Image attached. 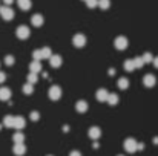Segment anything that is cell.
<instances>
[{"label": "cell", "instance_id": "1", "mask_svg": "<svg viewBox=\"0 0 158 156\" xmlns=\"http://www.w3.org/2000/svg\"><path fill=\"white\" fill-rule=\"evenodd\" d=\"M0 15H2L3 20H8V22H9V20L14 18V11H12L9 6L5 5V6H0Z\"/></svg>", "mask_w": 158, "mask_h": 156}, {"label": "cell", "instance_id": "2", "mask_svg": "<svg viewBox=\"0 0 158 156\" xmlns=\"http://www.w3.org/2000/svg\"><path fill=\"white\" fill-rule=\"evenodd\" d=\"M137 146H138V142H137L135 139H132V138H127V139L124 141V149H126L129 153L137 152Z\"/></svg>", "mask_w": 158, "mask_h": 156}, {"label": "cell", "instance_id": "3", "mask_svg": "<svg viewBox=\"0 0 158 156\" xmlns=\"http://www.w3.org/2000/svg\"><path fill=\"white\" fill-rule=\"evenodd\" d=\"M15 34H17V37H19V38L25 40V38H28V37H29V28H28V26H19V28H17V31H15Z\"/></svg>", "mask_w": 158, "mask_h": 156}, {"label": "cell", "instance_id": "4", "mask_svg": "<svg viewBox=\"0 0 158 156\" xmlns=\"http://www.w3.org/2000/svg\"><path fill=\"white\" fill-rule=\"evenodd\" d=\"M72 42H74V45H75L77 48H83V46L86 45V37H85L83 34H77Z\"/></svg>", "mask_w": 158, "mask_h": 156}, {"label": "cell", "instance_id": "5", "mask_svg": "<svg viewBox=\"0 0 158 156\" xmlns=\"http://www.w3.org/2000/svg\"><path fill=\"white\" fill-rule=\"evenodd\" d=\"M115 48L120 49V51L126 49V48H127V40H126V37H117V38H115Z\"/></svg>", "mask_w": 158, "mask_h": 156}, {"label": "cell", "instance_id": "6", "mask_svg": "<svg viewBox=\"0 0 158 156\" xmlns=\"http://www.w3.org/2000/svg\"><path fill=\"white\" fill-rule=\"evenodd\" d=\"M49 97H51V100H58L61 97V89L58 86H52L49 89Z\"/></svg>", "mask_w": 158, "mask_h": 156}, {"label": "cell", "instance_id": "7", "mask_svg": "<svg viewBox=\"0 0 158 156\" xmlns=\"http://www.w3.org/2000/svg\"><path fill=\"white\" fill-rule=\"evenodd\" d=\"M25 124H26V121H25V118L23 116H14V129H23L25 127Z\"/></svg>", "mask_w": 158, "mask_h": 156}, {"label": "cell", "instance_id": "8", "mask_svg": "<svg viewBox=\"0 0 158 156\" xmlns=\"http://www.w3.org/2000/svg\"><path fill=\"white\" fill-rule=\"evenodd\" d=\"M25 152H26V147H25L23 142H20V144H14V153H15L17 156H23L25 155Z\"/></svg>", "mask_w": 158, "mask_h": 156}, {"label": "cell", "instance_id": "9", "mask_svg": "<svg viewBox=\"0 0 158 156\" xmlns=\"http://www.w3.org/2000/svg\"><path fill=\"white\" fill-rule=\"evenodd\" d=\"M143 83H144V86H148V87H152L155 83H157V80H155V77L154 75H144V78H143Z\"/></svg>", "mask_w": 158, "mask_h": 156}, {"label": "cell", "instance_id": "10", "mask_svg": "<svg viewBox=\"0 0 158 156\" xmlns=\"http://www.w3.org/2000/svg\"><path fill=\"white\" fill-rule=\"evenodd\" d=\"M11 98V90L8 87H0V100L2 101H8Z\"/></svg>", "mask_w": 158, "mask_h": 156}, {"label": "cell", "instance_id": "11", "mask_svg": "<svg viewBox=\"0 0 158 156\" xmlns=\"http://www.w3.org/2000/svg\"><path fill=\"white\" fill-rule=\"evenodd\" d=\"M95 95H97V100L98 101H107V97H109V94H107L106 89H98Z\"/></svg>", "mask_w": 158, "mask_h": 156}, {"label": "cell", "instance_id": "12", "mask_svg": "<svg viewBox=\"0 0 158 156\" xmlns=\"http://www.w3.org/2000/svg\"><path fill=\"white\" fill-rule=\"evenodd\" d=\"M31 23H32L34 26H42V25H43V17H42L40 14H35V15L31 17Z\"/></svg>", "mask_w": 158, "mask_h": 156}, {"label": "cell", "instance_id": "13", "mask_svg": "<svg viewBox=\"0 0 158 156\" xmlns=\"http://www.w3.org/2000/svg\"><path fill=\"white\" fill-rule=\"evenodd\" d=\"M29 70L32 72V74H37V72H40L42 70V64H40V61H32L31 64H29Z\"/></svg>", "mask_w": 158, "mask_h": 156}, {"label": "cell", "instance_id": "14", "mask_svg": "<svg viewBox=\"0 0 158 156\" xmlns=\"http://www.w3.org/2000/svg\"><path fill=\"white\" fill-rule=\"evenodd\" d=\"M49 61H51V66H52V67H58V66L61 64V57H60V55H51Z\"/></svg>", "mask_w": 158, "mask_h": 156}, {"label": "cell", "instance_id": "15", "mask_svg": "<svg viewBox=\"0 0 158 156\" xmlns=\"http://www.w3.org/2000/svg\"><path fill=\"white\" fill-rule=\"evenodd\" d=\"M3 126H5V127H14V116L6 115V116L3 118Z\"/></svg>", "mask_w": 158, "mask_h": 156}, {"label": "cell", "instance_id": "16", "mask_svg": "<svg viewBox=\"0 0 158 156\" xmlns=\"http://www.w3.org/2000/svg\"><path fill=\"white\" fill-rule=\"evenodd\" d=\"M100 135H102V132H100L98 127H91V129H89V136H91L92 139H97Z\"/></svg>", "mask_w": 158, "mask_h": 156}, {"label": "cell", "instance_id": "17", "mask_svg": "<svg viewBox=\"0 0 158 156\" xmlns=\"http://www.w3.org/2000/svg\"><path fill=\"white\" fill-rule=\"evenodd\" d=\"M17 3H19L20 9H23V11H28L31 8V0H17Z\"/></svg>", "mask_w": 158, "mask_h": 156}, {"label": "cell", "instance_id": "18", "mask_svg": "<svg viewBox=\"0 0 158 156\" xmlns=\"http://www.w3.org/2000/svg\"><path fill=\"white\" fill-rule=\"evenodd\" d=\"M12 139H14V142H15V144H20V142H23V141H25V136H23V133H22V132H17V133L12 136Z\"/></svg>", "mask_w": 158, "mask_h": 156}, {"label": "cell", "instance_id": "19", "mask_svg": "<svg viewBox=\"0 0 158 156\" xmlns=\"http://www.w3.org/2000/svg\"><path fill=\"white\" fill-rule=\"evenodd\" d=\"M107 103L110 104V106H115V104L118 103V95H117V94H109V97H107Z\"/></svg>", "mask_w": 158, "mask_h": 156}, {"label": "cell", "instance_id": "20", "mask_svg": "<svg viewBox=\"0 0 158 156\" xmlns=\"http://www.w3.org/2000/svg\"><path fill=\"white\" fill-rule=\"evenodd\" d=\"M86 110H88V103L86 101H78L77 103V112L81 113V112H86Z\"/></svg>", "mask_w": 158, "mask_h": 156}, {"label": "cell", "instance_id": "21", "mask_svg": "<svg viewBox=\"0 0 158 156\" xmlns=\"http://www.w3.org/2000/svg\"><path fill=\"white\" fill-rule=\"evenodd\" d=\"M124 69H126L127 72H132V70L135 69V64H134V60H127V61L124 63Z\"/></svg>", "mask_w": 158, "mask_h": 156}, {"label": "cell", "instance_id": "22", "mask_svg": "<svg viewBox=\"0 0 158 156\" xmlns=\"http://www.w3.org/2000/svg\"><path fill=\"white\" fill-rule=\"evenodd\" d=\"M40 52H42V60L43 58H51V55H52L49 48H43V49H40Z\"/></svg>", "mask_w": 158, "mask_h": 156}, {"label": "cell", "instance_id": "23", "mask_svg": "<svg viewBox=\"0 0 158 156\" xmlns=\"http://www.w3.org/2000/svg\"><path fill=\"white\" fill-rule=\"evenodd\" d=\"M117 84H118V87H120V89H127V86H129V81H127L126 78H120Z\"/></svg>", "mask_w": 158, "mask_h": 156}, {"label": "cell", "instance_id": "24", "mask_svg": "<svg viewBox=\"0 0 158 156\" xmlns=\"http://www.w3.org/2000/svg\"><path fill=\"white\" fill-rule=\"evenodd\" d=\"M37 80H39V78H37V74H32V72H31V74L28 75V83H29V84H35Z\"/></svg>", "mask_w": 158, "mask_h": 156}, {"label": "cell", "instance_id": "25", "mask_svg": "<svg viewBox=\"0 0 158 156\" xmlns=\"http://www.w3.org/2000/svg\"><path fill=\"white\" fill-rule=\"evenodd\" d=\"M32 86H34V84H29V83H28V84H25V86H23V92H25L26 95L32 94V90H34V87H32Z\"/></svg>", "mask_w": 158, "mask_h": 156}, {"label": "cell", "instance_id": "26", "mask_svg": "<svg viewBox=\"0 0 158 156\" xmlns=\"http://www.w3.org/2000/svg\"><path fill=\"white\" fill-rule=\"evenodd\" d=\"M98 6H100L102 9H107V8L110 6V2H109V0H98Z\"/></svg>", "mask_w": 158, "mask_h": 156}, {"label": "cell", "instance_id": "27", "mask_svg": "<svg viewBox=\"0 0 158 156\" xmlns=\"http://www.w3.org/2000/svg\"><path fill=\"white\" fill-rule=\"evenodd\" d=\"M134 64H135V69H137V67H141L144 64V61H143L141 57H137V58H134Z\"/></svg>", "mask_w": 158, "mask_h": 156}, {"label": "cell", "instance_id": "28", "mask_svg": "<svg viewBox=\"0 0 158 156\" xmlns=\"http://www.w3.org/2000/svg\"><path fill=\"white\" fill-rule=\"evenodd\" d=\"M141 58H143V61H144V64H146V63H151V61L154 60V58H152V55H151L149 52H146V54H144V55H143Z\"/></svg>", "mask_w": 158, "mask_h": 156}, {"label": "cell", "instance_id": "29", "mask_svg": "<svg viewBox=\"0 0 158 156\" xmlns=\"http://www.w3.org/2000/svg\"><path fill=\"white\" fill-rule=\"evenodd\" d=\"M86 5H88V8H95V6H98V0H86Z\"/></svg>", "mask_w": 158, "mask_h": 156}, {"label": "cell", "instance_id": "30", "mask_svg": "<svg viewBox=\"0 0 158 156\" xmlns=\"http://www.w3.org/2000/svg\"><path fill=\"white\" fill-rule=\"evenodd\" d=\"M32 58H34L35 61H40V60H42V52L40 51H34L32 52Z\"/></svg>", "mask_w": 158, "mask_h": 156}, {"label": "cell", "instance_id": "31", "mask_svg": "<svg viewBox=\"0 0 158 156\" xmlns=\"http://www.w3.org/2000/svg\"><path fill=\"white\" fill-rule=\"evenodd\" d=\"M5 63H6L8 66L14 64V57H12V55H6V57H5Z\"/></svg>", "mask_w": 158, "mask_h": 156}, {"label": "cell", "instance_id": "32", "mask_svg": "<svg viewBox=\"0 0 158 156\" xmlns=\"http://www.w3.org/2000/svg\"><path fill=\"white\" fill-rule=\"evenodd\" d=\"M31 119H32V121H37V119H39V113H37V112H32V113H31Z\"/></svg>", "mask_w": 158, "mask_h": 156}, {"label": "cell", "instance_id": "33", "mask_svg": "<svg viewBox=\"0 0 158 156\" xmlns=\"http://www.w3.org/2000/svg\"><path fill=\"white\" fill-rule=\"evenodd\" d=\"M5 80H6V75H5V72H2V70H0V84H2Z\"/></svg>", "mask_w": 158, "mask_h": 156}, {"label": "cell", "instance_id": "34", "mask_svg": "<svg viewBox=\"0 0 158 156\" xmlns=\"http://www.w3.org/2000/svg\"><path fill=\"white\" fill-rule=\"evenodd\" d=\"M69 156H81V155H80V152L74 150V152H71V153H69Z\"/></svg>", "mask_w": 158, "mask_h": 156}, {"label": "cell", "instance_id": "35", "mask_svg": "<svg viewBox=\"0 0 158 156\" xmlns=\"http://www.w3.org/2000/svg\"><path fill=\"white\" fill-rule=\"evenodd\" d=\"M12 2H14V0H3V3H5L6 6H9V5H11Z\"/></svg>", "mask_w": 158, "mask_h": 156}, {"label": "cell", "instance_id": "36", "mask_svg": "<svg viewBox=\"0 0 158 156\" xmlns=\"http://www.w3.org/2000/svg\"><path fill=\"white\" fill-rule=\"evenodd\" d=\"M152 61H154V64H155V67H158V57H155V58H154Z\"/></svg>", "mask_w": 158, "mask_h": 156}, {"label": "cell", "instance_id": "37", "mask_svg": "<svg viewBox=\"0 0 158 156\" xmlns=\"http://www.w3.org/2000/svg\"><path fill=\"white\" fill-rule=\"evenodd\" d=\"M154 142H155V144H158V138H154Z\"/></svg>", "mask_w": 158, "mask_h": 156}, {"label": "cell", "instance_id": "38", "mask_svg": "<svg viewBox=\"0 0 158 156\" xmlns=\"http://www.w3.org/2000/svg\"><path fill=\"white\" fill-rule=\"evenodd\" d=\"M118 156H123V155H118Z\"/></svg>", "mask_w": 158, "mask_h": 156}, {"label": "cell", "instance_id": "39", "mask_svg": "<svg viewBox=\"0 0 158 156\" xmlns=\"http://www.w3.org/2000/svg\"><path fill=\"white\" fill-rule=\"evenodd\" d=\"M85 2H86V0H85Z\"/></svg>", "mask_w": 158, "mask_h": 156}]
</instances>
